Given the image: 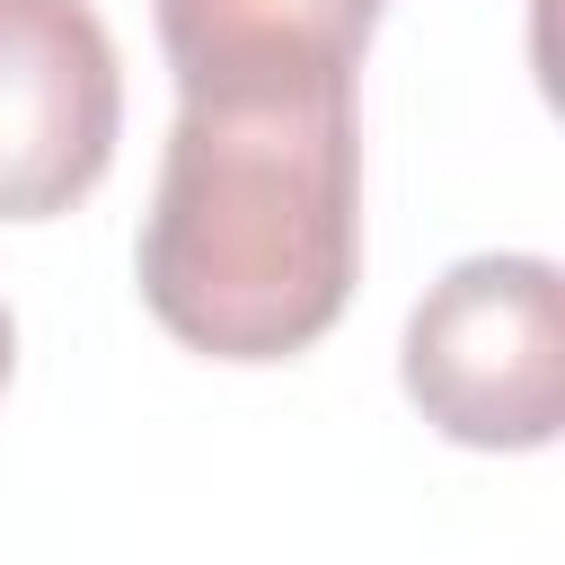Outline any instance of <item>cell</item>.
Wrapping results in <instances>:
<instances>
[{"mask_svg":"<svg viewBox=\"0 0 565 565\" xmlns=\"http://www.w3.org/2000/svg\"><path fill=\"white\" fill-rule=\"evenodd\" d=\"M124 132L115 35L88 0H0V221L71 212Z\"/></svg>","mask_w":565,"mask_h":565,"instance_id":"3","label":"cell"},{"mask_svg":"<svg viewBox=\"0 0 565 565\" xmlns=\"http://www.w3.org/2000/svg\"><path fill=\"white\" fill-rule=\"evenodd\" d=\"M353 79L203 88L141 212V300L212 362H282L335 327L362 265Z\"/></svg>","mask_w":565,"mask_h":565,"instance_id":"1","label":"cell"},{"mask_svg":"<svg viewBox=\"0 0 565 565\" xmlns=\"http://www.w3.org/2000/svg\"><path fill=\"white\" fill-rule=\"evenodd\" d=\"M406 397L468 450H539L565 424V282L547 256H468L406 318Z\"/></svg>","mask_w":565,"mask_h":565,"instance_id":"2","label":"cell"},{"mask_svg":"<svg viewBox=\"0 0 565 565\" xmlns=\"http://www.w3.org/2000/svg\"><path fill=\"white\" fill-rule=\"evenodd\" d=\"M380 0H159V44L177 97L203 88H291L353 79Z\"/></svg>","mask_w":565,"mask_h":565,"instance_id":"4","label":"cell"},{"mask_svg":"<svg viewBox=\"0 0 565 565\" xmlns=\"http://www.w3.org/2000/svg\"><path fill=\"white\" fill-rule=\"evenodd\" d=\"M9 362H18V327H9V309H0V388H9Z\"/></svg>","mask_w":565,"mask_h":565,"instance_id":"5","label":"cell"}]
</instances>
